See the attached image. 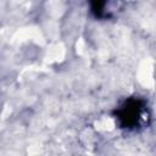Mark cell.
Masks as SVG:
<instances>
[{
	"mask_svg": "<svg viewBox=\"0 0 156 156\" xmlns=\"http://www.w3.org/2000/svg\"><path fill=\"white\" fill-rule=\"evenodd\" d=\"M116 127L127 133L139 132L151 118L147 100L140 95H130L122 100L112 111Z\"/></svg>",
	"mask_w": 156,
	"mask_h": 156,
	"instance_id": "1",
	"label": "cell"
},
{
	"mask_svg": "<svg viewBox=\"0 0 156 156\" xmlns=\"http://www.w3.org/2000/svg\"><path fill=\"white\" fill-rule=\"evenodd\" d=\"M89 12L95 20H106L112 16V11L108 10L107 2H99V1L90 2Z\"/></svg>",
	"mask_w": 156,
	"mask_h": 156,
	"instance_id": "2",
	"label": "cell"
}]
</instances>
